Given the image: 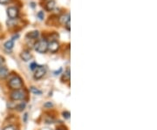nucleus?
I'll return each mask as SVG.
<instances>
[{
    "label": "nucleus",
    "instance_id": "f257e3e1",
    "mask_svg": "<svg viewBox=\"0 0 157 130\" xmlns=\"http://www.w3.org/2000/svg\"><path fill=\"white\" fill-rule=\"evenodd\" d=\"M23 83H22V80L21 78H19L18 76H15L12 79H11V80L9 81V86L12 89L14 90H18L22 87Z\"/></svg>",
    "mask_w": 157,
    "mask_h": 130
},
{
    "label": "nucleus",
    "instance_id": "f03ea898",
    "mask_svg": "<svg viewBox=\"0 0 157 130\" xmlns=\"http://www.w3.org/2000/svg\"><path fill=\"white\" fill-rule=\"evenodd\" d=\"M48 48V43L46 40L41 39L39 40L36 44H35V50L40 53H44L47 51Z\"/></svg>",
    "mask_w": 157,
    "mask_h": 130
},
{
    "label": "nucleus",
    "instance_id": "7ed1b4c3",
    "mask_svg": "<svg viewBox=\"0 0 157 130\" xmlns=\"http://www.w3.org/2000/svg\"><path fill=\"white\" fill-rule=\"evenodd\" d=\"M11 98L13 101H19L24 98V93L22 90H15L14 92L12 93L11 94Z\"/></svg>",
    "mask_w": 157,
    "mask_h": 130
},
{
    "label": "nucleus",
    "instance_id": "20e7f679",
    "mask_svg": "<svg viewBox=\"0 0 157 130\" xmlns=\"http://www.w3.org/2000/svg\"><path fill=\"white\" fill-rule=\"evenodd\" d=\"M7 14H8V16H9V18L11 19H16L18 17L19 12H18V10L16 7L12 6V7H9L7 9Z\"/></svg>",
    "mask_w": 157,
    "mask_h": 130
},
{
    "label": "nucleus",
    "instance_id": "39448f33",
    "mask_svg": "<svg viewBox=\"0 0 157 130\" xmlns=\"http://www.w3.org/2000/svg\"><path fill=\"white\" fill-rule=\"evenodd\" d=\"M46 68L44 67H39L37 69H36V72H35V74H34V78L37 79V80H39L41 79L45 74H46Z\"/></svg>",
    "mask_w": 157,
    "mask_h": 130
},
{
    "label": "nucleus",
    "instance_id": "423d86ee",
    "mask_svg": "<svg viewBox=\"0 0 157 130\" xmlns=\"http://www.w3.org/2000/svg\"><path fill=\"white\" fill-rule=\"evenodd\" d=\"M59 48V45L57 41H52L48 44V48L47 50H49L51 52H56Z\"/></svg>",
    "mask_w": 157,
    "mask_h": 130
},
{
    "label": "nucleus",
    "instance_id": "0eeeda50",
    "mask_svg": "<svg viewBox=\"0 0 157 130\" xmlns=\"http://www.w3.org/2000/svg\"><path fill=\"white\" fill-rule=\"evenodd\" d=\"M9 75V70L5 67H0V79H5Z\"/></svg>",
    "mask_w": 157,
    "mask_h": 130
},
{
    "label": "nucleus",
    "instance_id": "6e6552de",
    "mask_svg": "<svg viewBox=\"0 0 157 130\" xmlns=\"http://www.w3.org/2000/svg\"><path fill=\"white\" fill-rule=\"evenodd\" d=\"M21 59L24 60V61H28L31 59V54L29 51H23L22 53H21Z\"/></svg>",
    "mask_w": 157,
    "mask_h": 130
},
{
    "label": "nucleus",
    "instance_id": "1a4fd4ad",
    "mask_svg": "<svg viewBox=\"0 0 157 130\" xmlns=\"http://www.w3.org/2000/svg\"><path fill=\"white\" fill-rule=\"evenodd\" d=\"M13 46H14V40L13 39H10V40L6 41L4 45L5 49L7 51H11L13 48Z\"/></svg>",
    "mask_w": 157,
    "mask_h": 130
},
{
    "label": "nucleus",
    "instance_id": "9d476101",
    "mask_svg": "<svg viewBox=\"0 0 157 130\" xmlns=\"http://www.w3.org/2000/svg\"><path fill=\"white\" fill-rule=\"evenodd\" d=\"M55 7V1L54 0H51V1H49L46 5V9L49 12L52 11Z\"/></svg>",
    "mask_w": 157,
    "mask_h": 130
},
{
    "label": "nucleus",
    "instance_id": "9b49d317",
    "mask_svg": "<svg viewBox=\"0 0 157 130\" xmlns=\"http://www.w3.org/2000/svg\"><path fill=\"white\" fill-rule=\"evenodd\" d=\"M39 33L38 31H31L27 34V37H29L30 39H37L39 37Z\"/></svg>",
    "mask_w": 157,
    "mask_h": 130
},
{
    "label": "nucleus",
    "instance_id": "f8f14e48",
    "mask_svg": "<svg viewBox=\"0 0 157 130\" xmlns=\"http://www.w3.org/2000/svg\"><path fill=\"white\" fill-rule=\"evenodd\" d=\"M69 19H70V15H69V14H66V15H63V16L60 17L59 21H60V23H62V24H64V25H65Z\"/></svg>",
    "mask_w": 157,
    "mask_h": 130
},
{
    "label": "nucleus",
    "instance_id": "ddd939ff",
    "mask_svg": "<svg viewBox=\"0 0 157 130\" xmlns=\"http://www.w3.org/2000/svg\"><path fill=\"white\" fill-rule=\"evenodd\" d=\"M63 80H70V71L67 70L64 74H63Z\"/></svg>",
    "mask_w": 157,
    "mask_h": 130
},
{
    "label": "nucleus",
    "instance_id": "4468645a",
    "mask_svg": "<svg viewBox=\"0 0 157 130\" xmlns=\"http://www.w3.org/2000/svg\"><path fill=\"white\" fill-rule=\"evenodd\" d=\"M31 92H33V93H35V94H41V93H42V92H41V91H39V89L35 88V87H33V86L31 87Z\"/></svg>",
    "mask_w": 157,
    "mask_h": 130
},
{
    "label": "nucleus",
    "instance_id": "2eb2a0df",
    "mask_svg": "<svg viewBox=\"0 0 157 130\" xmlns=\"http://www.w3.org/2000/svg\"><path fill=\"white\" fill-rule=\"evenodd\" d=\"M24 108H25V103H24H24L22 102V103H21V104H19L18 106H17V108H18L19 111H22Z\"/></svg>",
    "mask_w": 157,
    "mask_h": 130
},
{
    "label": "nucleus",
    "instance_id": "dca6fc26",
    "mask_svg": "<svg viewBox=\"0 0 157 130\" xmlns=\"http://www.w3.org/2000/svg\"><path fill=\"white\" fill-rule=\"evenodd\" d=\"M63 116H64V118H66V119H69L70 118V113L66 111V112L63 113Z\"/></svg>",
    "mask_w": 157,
    "mask_h": 130
},
{
    "label": "nucleus",
    "instance_id": "f3484780",
    "mask_svg": "<svg viewBox=\"0 0 157 130\" xmlns=\"http://www.w3.org/2000/svg\"><path fill=\"white\" fill-rule=\"evenodd\" d=\"M37 16L39 18V19H43L44 18V12H38V14H37Z\"/></svg>",
    "mask_w": 157,
    "mask_h": 130
},
{
    "label": "nucleus",
    "instance_id": "a211bd4d",
    "mask_svg": "<svg viewBox=\"0 0 157 130\" xmlns=\"http://www.w3.org/2000/svg\"><path fill=\"white\" fill-rule=\"evenodd\" d=\"M37 67H38V66H37V64H36V63H34V62H33V63H31V66H30L31 70H34Z\"/></svg>",
    "mask_w": 157,
    "mask_h": 130
},
{
    "label": "nucleus",
    "instance_id": "6ab92c4d",
    "mask_svg": "<svg viewBox=\"0 0 157 130\" xmlns=\"http://www.w3.org/2000/svg\"><path fill=\"white\" fill-rule=\"evenodd\" d=\"M4 64H5V59L2 56H0V67H3Z\"/></svg>",
    "mask_w": 157,
    "mask_h": 130
},
{
    "label": "nucleus",
    "instance_id": "aec40b11",
    "mask_svg": "<svg viewBox=\"0 0 157 130\" xmlns=\"http://www.w3.org/2000/svg\"><path fill=\"white\" fill-rule=\"evenodd\" d=\"M10 1H11V0H0V4H1V5H6Z\"/></svg>",
    "mask_w": 157,
    "mask_h": 130
},
{
    "label": "nucleus",
    "instance_id": "412c9836",
    "mask_svg": "<svg viewBox=\"0 0 157 130\" xmlns=\"http://www.w3.org/2000/svg\"><path fill=\"white\" fill-rule=\"evenodd\" d=\"M4 130H16V129H15V127L9 126V127H6L5 128H4Z\"/></svg>",
    "mask_w": 157,
    "mask_h": 130
},
{
    "label": "nucleus",
    "instance_id": "4be33fe9",
    "mask_svg": "<svg viewBox=\"0 0 157 130\" xmlns=\"http://www.w3.org/2000/svg\"><path fill=\"white\" fill-rule=\"evenodd\" d=\"M65 26H66V28H67L68 31H70V19L65 24Z\"/></svg>",
    "mask_w": 157,
    "mask_h": 130
},
{
    "label": "nucleus",
    "instance_id": "5701e85b",
    "mask_svg": "<svg viewBox=\"0 0 157 130\" xmlns=\"http://www.w3.org/2000/svg\"><path fill=\"white\" fill-rule=\"evenodd\" d=\"M45 107H50L51 108V107H52V104L51 102H48V103H46L45 104Z\"/></svg>",
    "mask_w": 157,
    "mask_h": 130
},
{
    "label": "nucleus",
    "instance_id": "b1692460",
    "mask_svg": "<svg viewBox=\"0 0 157 130\" xmlns=\"http://www.w3.org/2000/svg\"><path fill=\"white\" fill-rule=\"evenodd\" d=\"M58 130H62V129H58Z\"/></svg>",
    "mask_w": 157,
    "mask_h": 130
}]
</instances>
